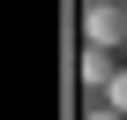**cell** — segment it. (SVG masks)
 I'll return each mask as SVG.
<instances>
[{
    "instance_id": "6da1fadb",
    "label": "cell",
    "mask_w": 127,
    "mask_h": 120,
    "mask_svg": "<svg viewBox=\"0 0 127 120\" xmlns=\"http://www.w3.org/2000/svg\"><path fill=\"white\" fill-rule=\"evenodd\" d=\"M82 45H127V8L90 0V15H82Z\"/></svg>"
},
{
    "instance_id": "7a4b0ae2",
    "label": "cell",
    "mask_w": 127,
    "mask_h": 120,
    "mask_svg": "<svg viewBox=\"0 0 127 120\" xmlns=\"http://www.w3.org/2000/svg\"><path fill=\"white\" fill-rule=\"evenodd\" d=\"M120 68H127V53H120V45H82V83H90L97 98L120 83Z\"/></svg>"
},
{
    "instance_id": "3957f363",
    "label": "cell",
    "mask_w": 127,
    "mask_h": 120,
    "mask_svg": "<svg viewBox=\"0 0 127 120\" xmlns=\"http://www.w3.org/2000/svg\"><path fill=\"white\" fill-rule=\"evenodd\" d=\"M105 105H120V113H127V68H120V83L105 90Z\"/></svg>"
},
{
    "instance_id": "277c9868",
    "label": "cell",
    "mask_w": 127,
    "mask_h": 120,
    "mask_svg": "<svg viewBox=\"0 0 127 120\" xmlns=\"http://www.w3.org/2000/svg\"><path fill=\"white\" fill-rule=\"evenodd\" d=\"M90 120H127V113H120V105H97V113H90Z\"/></svg>"
},
{
    "instance_id": "5b68a950",
    "label": "cell",
    "mask_w": 127,
    "mask_h": 120,
    "mask_svg": "<svg viewBox=\"0 0 127 120\" xmlns=\"http://www.w3.org/2000/svg\"><path fill=\"white\" fill-rule=\"evenodd\" d=\"M120 53H127V45H120Z\"/></svg>"
}]
</instances>
